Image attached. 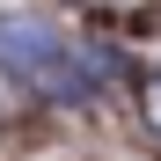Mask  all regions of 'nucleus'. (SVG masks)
<instances>
[{"label":"nucleus","instance_id":"1","mask_svg":"<svg viewBox=\"0 0 161 161\" xmlns=\"http://www.w3.org/2000/svg\"><path fill=\"white\" fill-rule=\"evenodd\" d=\"M0 73L15 88L30 80L37 95H88L95 88V59H80V44H66L51 22H30V15L0 22Z\"/></svg>","mask_w":161,"mask_h":161},{"label":"nucleus","instance_id":"2","mask_svg":"<svg viewBox=\"0 0 161 161\" xmlns=\"http://www.w3.org/2000/svg\"><path fill=\"white\" fill-rule=\"evenodd\" d=\"M139 110H147V125L161 132V73H154V80H147V88H139Z\"/></svg>","mask_w":161,"mask_h":161},{"label":"nucleus","instance_id":"3","mask_svg":"<svg viewBox=\"0 0 161 161\" xmlns=\"http://www.w3.org/2000/svg\"><path fill=\"white\" fill-rule=\"evenodd\" d=\"M15 95H22V88H15V80H8V73H0V117H8V110H15Z\"/></svg>","mask_w":161,"mask_h":161}]
</instances>
